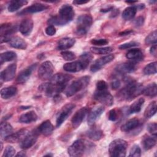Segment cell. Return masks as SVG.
Instances as JSON below:
<instances>
[{
  "mask_svg": "<svg viewBox=\"0 0 157 157\" xmlns=\"http://www.w3.org/2000/svg\"><path fill=\"white\" fill-rule=\"evenodd\" d=\"M74 11L72 7L68 4L63 5L59 9L57 15L51 17L48 20L50 25H64L72 20Z\"/></svg>",
  "mask_w": 157,
  "mask_h": 157,
  "instance_id": "obj_1",
  "label": "cell"
},
{
  "mask_svg": "<svg viewBox=\"0 0 157 157\" xmlns=\"http://www.w3.org/2000/svg\"><path fill=\"white\" fill-rule=\"evenodd\" d=\"M143 85L134 80L129 81L126 86L120 91V96L125 100L131 101L142 93Z\"/></svg>",
  "mask_w": 157,
  "mask_h": 157,
  "instance_id": "obj_2",
  "label": "cell"
},
{
  "mask_svg": "<svg viewBox=\"0 0 157 157\" xmlns=\"http://www.w3.org/2000/svg\"><path fill=\"white\" fill-rule=\"evenodd\" d=\"M128 143L126 140L117 139L113 140L109 146V152L112 157H124L126 156Z\"/></svg>",
  "mask_w": 157,
  "mask_h": 157,
  "instance_id": "obj_3",
  "label": "cell"
},
{
  "mask_svg": "<svg viewBox=\"0 0 157 157\" xmlns=\"http://www.w3.org/2000/svg\"><path fill=\"white\" fill-rule=\"evenodd\" d=\"M90 81V77L85 75L74 80L67 88L65 94L67 97H71L86 88Z\"/></svg>",
  "mask_w": 157,
  "mask_h": 157,
  "instance_id": "obj_4",
  "label": "cell"
},
{
  "mask_svg": "<svg viewBox=\"0 0 157 157\" xmlns=\"http://www.w3.org/2000/svg\"><path fill=\"white\" fill-rule=\"evenodd\" d=\"M93 19L91 15L88 14L79 16L77 20L76 31L78 34L84 35L88 31L92 25Z\"/></svg>",
  "mask_w": 157,
  "mask_h": 157,
  "instance_id": "obj_5",
  "label": "cell"
},
{
  "mask_svg": "<svg viewBox=\"0 0 157 157\" xmlns=\"http://www.w3.org/2000/svg\"><path fill=\"white\" fill-rule=\"evenodd\" d=\"M53 70L54 67L50 61H44L41 64L38 69L39 77L42 80H46L51 78L53 75Z\"/></svg>",
  "mask_w": 157,
  "mask_h": 157,
  "instance_id": "obj_6",
  "label": "cell"
},
{
  "mask_svg": "<svg viewBox=\"0 0 157 157\" xmlns=\"http://www.w3.org/2000/svg\"><path fill=\"white\" fill-rule=\"evenodd\" d=\"M93 96L94 99L107 106H111L113 104V98L107 90H96Z\"/></svg>",
  "mask_w": 157,
  "mask_h": 157,
  "instance_id": "obj_7",
  "label": "cell"
},
{
  "mask_svg": "<svg viewBox=\"0 0 157 157\" xmlns=\"http://www.w3.org/2000/svg\"><path fill=\"white\" fill-rule=\"evenodd\" d=\"M85 150V142L80 139L74 141L67 150L68 154L71 156H80Z\"/></svg>",
  "mask_w": 157,
  "mask_h": 157,
  "instance_id": "obj_8",
  "label": "cell"
},
{
  "mask_svg": "<svg viewBox=\"0 0 157 157\" xmlns=\"http://www.w3.org/2000/svg\"><path fill=\"white\" fill-rule=\"evenodd\" d=\"M74 107H75V105L71 103L67 104L62 107V109L59 112L56 117V127H59L63 124V123L67 119V118L71 113Z\"/></svg>",
  "mask_w": 157,
  "mask_h": 157,
  "instance_id": "obj_9",
  "label": "cell"
},
{
  "mask_svg": "<svg viewBox=\"0 0 157 157\" xmlns=\"http://www.w3.org/2000/svg\"><path fill=\"white\" fill-rule=\"evenodd\" d=\"M37 131H33L28 132L26 136L20 142V147L23 149H28L31 148L37 141L38 133Z\"/></svg>",
  "mask_w": 157,
  "mask_h": 157,
  "instance_id": "obj_10",
  "label": "cell"
},
{
  "mask_svg": "<svg viewBox=\"0 0 157 157\" xmlns=\"http://www.w3.org/2000/svg\"><path fill=\"white\" fill-rule=\"evenodd\" d=\"M16 31V27L10 24H3L1 26V43L9 42L12 35Z\"/></svg>",
  "mask_w": 157,
  "mask_h": 157,
  "instance_id": "obj_11",
  "label": "cell"
},
{
  "mask_svg": "<svg viewBox=\"0 0 157 157\" xmlns=\"http://www.w3.org/2000/svg\"><path fill=\"white\" fill-rule=\"evenodd\" d=\"M114 59V56L113 55H108L101 57L96 59L93 64L90 67V71L93 72H95L100 70L104 66L109 63Z\"/></svg>",
  "mask_w": 157,
  "mask_h": 157,
  "instance_id": "obj_12",
  "label": "cell"
},
{
  "mask_svg": "<svg viewBox=\"0 0 157 157\" xmlns=\"http://www.w3.org/2000/svg\"><path fill=\"white\" fill-rule=\"evenodd\" d=\"M17 65L15 64H11L7 66L2 71H1L0 74L1 79L4 82H8L12 80L16 73Z\"/></svg>",
  "mask_w": 157,
  "mask_h": 157,
  "instance_id": "obj_13",
  "label": "cell"
},
{
  "mask_svg": "<svg viewBox=\"0 0 157 157\" xmlns=\"http://www.w3.org/2000/svg\"><path fill=\"white\" fill-rule=\"evenodd\" d=\"M87 113L88 109L86 107H82L75 113L71 119L72 126L74 128H77L80 125Z\"/></svg>",
  "mask_w": 157,
  "mask_h": 157,
  "instance_id": "obj_14",
  "label": "cell"
},
{
  "mask_svg": "<svg viewBox=\"0 0 157 157\" xmlns=\"http://www.w3.org/2000/svg\"><path fill=\"white\" fill-rule=\"evenodd\" d=\"M87 66L80 59L78 61L66 63L63 66V69L66 72H77L85 69Z\"/></svg>",
  "mask_w": 157,
  "mask_h": 157,
  "instance_id": "obj_15",
  "label": "cell"
},
{
  "mask_svg": "<svg viewBox=\"0 0 157 157\" xmlns=\"http://www.w3.org/2000/svg\"><path fill=\"white\" fill-rule=\"evenodd\" d=\"M104 111V108L102 106H96L93 108L92 110L90 111L88 117V119H87L88 124L90 126L94 125V123L100 117V116L102 115Z\"/></svg>",
  "mask_w": 157,
  "mask_h": 157,
  "instance_id": "obj_16",
  "label": "cell"
},
{
  "mask_svg": "<svg viewBox=\"0 0 157 157\" xmlns=\"http://www.w3.org/2000/svg\"><path fill=\"white\" fill-rule=\"evenodd\" d=\"M36 66L37 64L35 63L23 70L18 75L17 78V82L18 83H25L29 78L33 71L36 67Z\"/></svg>",
  "mask_w": 157,
  "mask_h": 157,
  "instance_id": "obj_17",
  "label": "cell"
},
{
  "mask_svg": "<svg viewBox=\"0 0 157 157\" xmlns=\"http://www.w3.org/2000/svg\"><path fill=\"white\" fill-rule=\"evenodd\" d=\"M48 8V7L47 5L37 2V3H34V4H32L31 6L26 7V9H23L22 11L19 12L18 14L25 15L26 13H37V12L44 11V10L47 9Z\"/></svg>",
  "mask_w": 157,
  "mask_h": 157,
  "instance_id": "obj_18",
  "label": "cell"
},
{
  "mask_svg": "<svg viewBox=\"0 0 157 157\" xmlns=\"http://www.w3.org/2000/svg\"><path fill=\"white\" fill-rule=\"evenodd\" d=\"M33 28V21L29 18L24 19L19 26L20 32L24 36H28L31 34Z\"/></svg>",
  "mask_w": 157,
  "mask_h": 157,
  "instance_id": "obj_19",
  "label": "cell"
},
{
  "mask_svg": "<svg viewBox=\"0 0 157 157\" xmlns=\"http://www.w3.org/2000/svg\"><path fill=\"white\" fill-rule=\"evenodd\" d=\"M136 69V64L134 62H126L118 65L116 71L120 74H127L134 72Z\"/></svg>",
  "mask_w": 157,
  "mask_h": 157,
  "instance_id": "obj_20",
  "label": "cell"
},
{
  "mask_svg": "<svg viewBox=\"0 0 157 157\" xmlns=\"http://www.w3.org/2000/svg\"><path fill=\"white\" fill-rule=\"evenodd\" d=\"M26 129H21L15 133H12L9 136L4 138V140L9 143H14L18 141H21L28 134Z\"/></svg>",
  "mask_w": 157,
  "mask_h": 157,
  "instance_id": "obj_21",
  "label": "cell"
},
{
  "mask_svg": "<svg viewBox=\"0 0 157 157\" xmlns=\"http://www.w3.org/2000/svg\"><path fill=\"white\" fill-rule=\"evenodd\" d=\"M140 122L139 120L136 118H133L127 121L121 126V131L126 132H130L140 126Z\"/></svg>",
  "mask_w": 157,
  "mask_h": 157,
  "instance_id": "obj_22",
  "label": "cell"
},
{
  "mask_svg": "<svg viewBox=\"0 0 157 157\" xmlns=\"http://www.w3.org/2000/svg\"><path fill=\"white\" fill-rule=\"evenodd\" d=\"M126 57L133 61H140L143 59L144 54L139 48H132L127 52Z\"/></svg>",
  "mask_w": 157,
  "mask_h": 157,
  "instance_id": "obj_23",
  "label": "cell"
},
{
  "mask_svg": "<svg viewBox=\"0 0 157 157\" xmlns=\"http://www.w3.org/2000/svg\"><path fill=\"white\" fill-rule=\"evenodd\" d=\"M53 126L50 120H45L43 121L38 128V131L42 134L48 136H50L53 131Z\"/></svg>",
  "mask_w": 157,
  "mask_h": 157,
  "instance_id": "obj_24",
  "label": "cell"
},
{
  "mask_svg": "<svg viewBox=\"0 0 157 157\" xmlns=\"http://www.w3.org/2000/svg\"><path fill=\"white\" fill-rule=\"evenodd\" d=\"M75 42V40L72 37H65L61 39L57 45V48L59 50H64L72 47Z\"/></svg>",
  "mask_w": 157,
  "mask_h": 157,
  "instance_id": "obj_25",
  "label": "cell"
},
{
  "mask_svg": "<svg viewBox=\"0 0 157 157\" xmlns=\"http://www.w3.org/2000/svg\"><path fill=\"white\" fill-rule=\"evenodd\" d=\"M9 42V45L15 48L25 50L27 47V43L26 41L18 36L12 37Z\"/></svg>",
  "mask_w": 157,
  "mask_h": 157,
  "instance_id": "obj_26",
  "label": "cell"
},
{
  "mask_svg": "<svg viewBox=\"0 0 157 157\" xmlns=\"http://www.w3.org/2000/svg\"><path fill=\"white\" fill-rule=\"evenodd\" d=\"M37 119V115L34 111H29L22 114L19 117V121L23 123H31L36 121Z\"/></svg>",
  "mask_w": 157,
  "mask_h": 157,
  "instance_id": "obj_27",
  "label": "cell"
},
{
  "mask_svg": "<svg viewBox=\"0 0 157 157\" xmlns=\"http://www.w3.org/2000/svg\"><path fill=\"white\" fill-rule=\"evenodd\" d=\"M17 93V88L14 86L5 87L1 90V96L4 99H9L15 96Z\"/></svg>",
  "mask_w": 157,
  "mask_h": 157,
  "instance_id": "obj_28",
  "label": "cell"
},
{
  "mask_svg": "<svg viewBox=\"0 0 157 157\" xmlns=\"http://www.w3.org/2000/svg\"><path fill=\"white\" fill-rule=\"evenodd\" d=\"M86 135L90 139L96 141L101 139L102 137L103 132L101 129L94 126L87 131Z\"/></svg>",
  "mask_w": 157,
  "mask_h": 157,
  "instance_id": "obj_29",
  "label": "cell"
},
{
  "mask_svg": "<svg viewBox=\"0 0 157 157\" xmlns=\"http://www.w3.org/2000/svg\"><path fill=\"white\" fill-rule=\"evenodd\" d=\"M28 4L27 1L24 0H13L11 1L7 7L8 10L10 12H13L17 10H18L20 8H21L24 5H26Z\"/></svg>",
  "mask_w": 157,
  "mask_h": 157,
  "instance_id": "obj_30",
  "label": "cell"
},
{
  "mask_svg": "<svg viewBox=\"0 0 157 157\" xmlns=\"http://www.w3.org/2000/svg\"><path fill=\"white\" fill-rule=\"evenodd\" d=\"M13 132V128L7 122H2L0 126V136L2 138L6 137Z\"/></svg>",
  "mask_w": 157,
  "mask_h": 157,
  "instance_id": "obj_31",
  "label": "cell"
},
{
  "mask_svg": "<svg viewBox=\"0 0 157 157\" xmlns=\"http://www.w3.org/2000/svg\"><path fill=\"white\" fill-rule=\"evenodd\" d=\"M137 10L136 6H129L126 7L122 13L123 18L125 20H130L132 19L137 12Z\"/></svg>",
  "mask_w": 157,
  "mask_h": 157,
  "instance_id": "obj_32",
  "label": "cell"
},
{
  "mask_svg": "<svg viewBox=\"0 0 157 157\" xmlns=\"http://www.w3.org/2000/svg\"><path fill=\"white\" fill-rule=\"evenodd\" d=\"M144 99L142 98H139L136 101H135L129 107V113H138L140 111L142 106L144 103Z\"/></svg>",
  "mask_w": 157,
  "mask_h": 157,
  "instance_id": "obj_33",
  "label": "cell"
},
{
  "mask_svg": "<svg viewBox=\"0 0 157 157\" xmlns=\"http://www.w3.org/2000/svg\"><path fill=\"white\" fill-rule=\"evenodd\" d=\"M142 93L146 96L149 97H155L157 94V86L155 83H151L147 86L145 88H144Z\"/></svg>",
  "mask_w": 157,
  "mask_h": 157,
  "instance_id": "obj_34",
  "label": "cell"
},
{
  "mask_svg": "<svg viewBox=\"0 0 157 157\" xmlns=\"http://www.w3.org/2000/svg\"><path fill=\"white\" fill-rule=\"evenodd\" d=\"M156 108L157 105L156 101H153L150 102L144 111L145 118H150L153 117L156 112Z\"/></svg>",
  "mask_w": 157,
  "mask_h": 157,
  "instance_id": "obj_35",
  "label": "cell"
},
{
  "mask_svg": "<svg viewBox=\"0 0 157 157\" xmlns=\"http://www.w3.org/2000/svg\"><path fill=\"white\" fill-rule=\"evenodd\" d=\"M17 58V55L14 52L8 51L4 52L1 54L0 56V63L2 64L5 62L10 61L15 59Z\"/></svg>",
  "mask_w": 157,
  "mask_h": 157,
  "instance_id": "obj_36",
  "label": "cell"
},
{
  "mask_svg": "<svg viewBox=\"0 0 157 157\" xmlns=\"http://www.w3.org/2000/svg\"><path fill=\"white\" fill-rule=\"evenodd\" d=\"M156 143V140L155 137L147 136L145 137L142 140V145L145 150H148L153 148Z\"/></svg>",
  "mask_w": 157,
  "mask_h": 157,
  "instance_id": "obj_37",
  "label": "cell"
},
{
  "mask_svg": "<svg viewBox=\"0 0 157 157\" xmlns=\"http://www.w3.org/2000/svg\"><path fill=\"white\" fill-rule=\"evenodd\" d=\"M90 50L95 54L97 55H104L108 54L113 51V48L110 47H91Z\"/></svg>",
  "mask_w": 157,
  "mask_h": 157,
  "instance_id": "obj_38",
  "label": "cell"
},
{
  "mask_svg": "<svg viewBox=\"0 0 157 157\" xmlns=\"http://www.w3.org/2000/svg\"><path fill=\"white\" fill-rule=\"evenodd\" d=\"M144 73L146 75H151L156 73V62H153L147 65L144 69Z\"/></svg>",
  "mask_w": 157,
  "mask_h": 157,
  "instance_id": "obj_39",
  "label": "cell"
},
{
  "mask_svg": "<svg viewBox=\"0 0 157 157\" xmlns=\"http://www.w3.org/2000/svg\"><path fill=\"white\" fill-rule=\"evenodd\" d=\"M145 42L147 45L154 44L156 45L157 42V33L156 31H154L147 36L145 40Z\"/></svg>",
  "mask_w": 157,
  "mask_h": 157,
  "instance_id": "obj_40",
  "label": "cell"
},
{
  "mask_svg": "<svg viewBox=\"0 0 157 157\" xmlns=\"http://www.w3.org/2000/svg\"><path fill=\"white\" fill-rule=\"evenodd\" d=\"M61 56L63 57V58L66 60V61H72L74 59H75L76 56L74 54V53H73L71 51H63L61 53Z\"/></svg>",
  "mask_w": 157,
  "mask_h": 157,
  "instance_id": "obj_41",
  "label": "cell"
},
{
  "mask_svg": "<svg viewBox=\"0 0 157 157\" xmlns=\"http://www.w3.org/2000/svg\"><path fill=\"white\" fill-rule=\"evenodd\" d=\"M140 155H141L140 148L137 145H133L130 150L129 156L139 157V156H140Z\"/></svg>",
  "mask_w": 157,
  "mask_h": 157,
  "instance_id": "obj_42",
  "label": "cell"
},
{
  "mask_svg": "<svg viewBox=\"0 0 157 157\" xmlns=\"http://www.w3.org/2000/svg\"><path fill=\"white\" fill-rule=\"evenodd\" d=\"M93 56L89 53H84L80 56V60L82 61L86 66H88Z\"/></svg>",
  "mask_w": 157,
  "mask_h": 157,
  "instance_id": "obj_43",
  "label": "cell"
},
{
  "mask_svg": "<svg viewBox=\"0 0 157 157\" xmlns=\"http://www.w3.org/2000/svg\"><path fill=\"white\" fill-rule=\"evenodd\" d=\"M15 150L13 148V147L8 145L6 147L3 155H2V157H12L15 155Z\"/></svg>",
  "mask_w": 157,
  "mask_h": 157,
  "instance_id": "obj_44",
  "label": "cell"
},
{
  "mask_svg": "<svg viewBox=\"0 0 157 157\" xmlns=\"http://www.w3.org/2000/svg\"><path fill=\"white\" fill-rule=\"evenodd\" d=\"M147 131L154 137L156 136L157 134V124L156 123H151L147 125Z\"/></svg>",
  "mask_w": 157,
  "mask_h": 157,
  "instance_id": "obj_45",
  "label": "cell"
},
{
  "mask_svg": "<svg viewBox=\"0 0 157 157\" xmlns=\"http://www.w3.org/2000/svg\"><path fill=\"white\" fill-rule=\"evenodd\" d=\"M91 43L94 45L101 46L107 44L109 41L105 39H93L91 40Z\"/></svg>",
  "mask_w": 157,
  "mask_h": 157,
  "instance_id": "obj_46",
  "label": "cell"
},
{
  "mask_svg": "<svg viewBox=\"0 0 157 157\" xmlns=\"http://www.w3.org/2000/svg\"><path fill=\"white\" fill-rule=\"evenodd\" d=\"M139 45V44L136 42H129L128 43H124L121 44V45L119 46V48L121 50H125V49H128V48H131L132 47L137 46Z\"/></svg>",
  "mask_w": 157,
  "mask_h": 157,
  "instance_id": "obj_47",
  "label": "cell"
},
{
  "mask_svg": "<svg viewBox=\"0 0 157 157\" xmlns=\"http://www.w3.org/2000/svg\"><path fill=\"white\" fill-rule=\"evenodd\" d=\"M107 84L104 80H99L96 83V90H107Z\"/></svg>",
  "mask_w": 157,
  "mask_h": 157,
  "instance_id": "obj_48",
  "label": "cell"
},
{
  "mask_svg": "<svg viewBox=\"0 0 157 157\" xmlns=\"http://www.w3.org/2000/svg\"><path fill=\"white\" fill-rule=\"evenodd\" d=\"M109 119L112 121H115L118 119V113L115 109H112L109 111Z\"/></svg>",
  "mask_w": 157,
  "mask_h": 157,
  "instance_id": "obj_49",
  "label": "cell"
},
{
  "mask_svg": "<svg viewBox=\"0 0 157 157\" xmlns=\"http://www.w3.org/2000/svg\"><path fill=\"white\" fill-rule=\"evenodd\" d=\"M45 33L48 35V36H53L56 33V29L55 28L53 25H48L46 28H45Z\"/></svg>",
  "mask_w": 157,
  "mask_h": 157,
  "instance_id": "obj_50",
  "label": "cell"
},
{
  "mask_svg": "<svg viewBox=\"0 0 157 157\" xmlns=\"http://www.w3.org/2000/svg\"><path fill=\"white\" fill-rule=\"evenodd\" d=\"M144 18L142 17H137L134 21V25L136 26H142L144 23Z\"/></svg>",
  "mask_w": 157,
  "mask_h": 157,
  "instance_id": "obj_51",
  "label": "cell"
},
{
  "mask_svg": "<svg viewBox=\"0 0 157 157\" xmlns=\"http://www.w3.org/2000/svg\"><path fill=\"white\" fill-rule=\"evenodd\" d=\"M120 82L118 80H115L114 81H113L111 83V86L112 88V89L113 90H116L117 88H118L120 86Z\"/></svg>",
  "mask_w": 157,
  "mask_h": 157,
  "instance_id": "obj_52",
  "label": "cell"
},
{
  "mask_svg": "<svg viewBox=\"0 0 157 157\" xmlns=\"http://www.w3.org/2000/svg\"><path fill=\"white\" fill-rule=\"evenodd\" d=\"M150 53L153 55H154L155 56H156V45H153L150 50Z\"/></svg>",
  "mask_w": 157,
  "mask_h": 157,
  "instance_id": "obj_53",
  "label": "cell"
},
{
  "mask_svg": "<svg viewBox=\"0 0 157 157\" xmlns=\"http://www.w3.org/2000/svg\"><path fill=\"white\" fill-rule=\"evenodd\" d=\"M89 1H80V0H76L73 1V4H75L76 5H80V4H84L86 3H88Z\"/></svg>",
  "mask_w": 157,
  "mask_h": 157,
  "instance_id": "obj_54",
  "label": "cell"
},
{
  "mask_svg": "<svg viewBox=\"0 0 157 157\" xmlns=\"http://www.w3.org/2000/svg\"><path fill=\"white\" fill-rule=\"evenodd\" d=\"M132 32V31H131V30H128V31L126 30V31H123V32L120 33V35H121V36H122V35H127V34H129L131 33Z\"/></svg>",
  "mask_w": 157,
  "mask_h": 157,
  "instance_id": "obj_55",
  "label": "cell"
},
{
  "mask_svg": "<svg viewBox=\"0 0 157 157\" xmlns=\"http://www.w3.org/2000/svg\"><path fill=\"white\" fill-rule=\"evenodd\" d=\"M26 156V153L25 151H19L17 155L16 156H20V157H23Z\"/></svg>",
  "mask_w": 157,
  "mask_h": 157,
  "instance_id": "obj_56",
  "label": "cell"
},
{
  "mask_svg": "<svg viewBox=\"0 0 157 157\" xmlns=\"http://www.w3.org/2000/svg\"><path fill=\"white\" fill-rule=\"evenodd\" d=\"M112 9H113V7H109V8H108V9H101V12H106L110 11V10H112Z\"/></svg>",
  "mask_w": 157,
  "mask_h": 157,
  "instance_id": "obj_57",
  "label": "cell"
},
{
  "mask_svg": "<svg viewBox=\"0 0 157 157\" xmlns=\"http://www.w3.org/2000/svg\"><path fill=\"white\" fill-rule=\"evenodd\" d=\"M136 2V1H126V2H127V3H134Z\"/></svg>",
  "mask_w": 157,
  "mask_h": 157,
  "instance_id": "obj_58",
  "label": "cell"
},
{
  "mask_svg": "<svg viewBox=\"0 0 157 157\" xmlns=\"http://www.w3.org/2000/svg\"><path fill=\"white\" fill-rule=\"evenodd\" d=\"M45 156H52V155H50V154H47V155H45Z\"/></svg>",
  "mask_w": 157,
  "mask_h": 157,
  "instance_id": "obj_59",
  "label": "cell"
}]
</instances>
